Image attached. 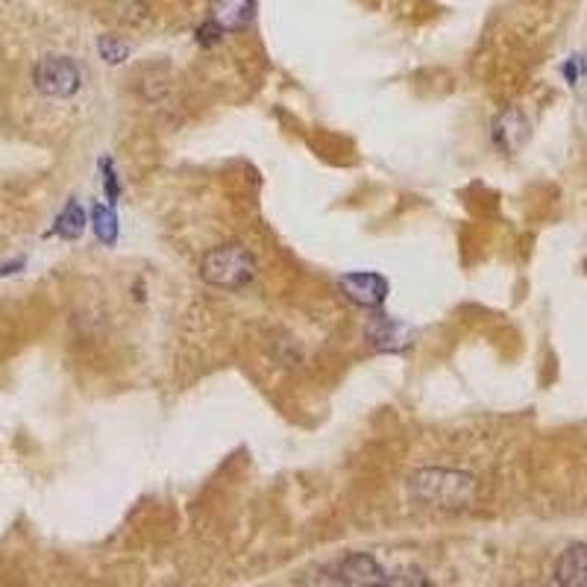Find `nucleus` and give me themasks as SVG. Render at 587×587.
I'll list each match as a JSON object with an SVG mask.
<instances>
[{
    "label": "nucleus",
    "mask_w": 587,
    "mask_h": 587,
    "mask_svg": "<svg viewBox=\"0 0 587 587\" xmlns=\"http://www.w3.org/2000/svg\"><path fill=\"white\" fill-rule=\"evenodd\" d=\"M103 188H106V197H109V200L115 203V200H118V180H115V174H112V162H109V171H106Z\"/></svg>",
    "instance_id": "obj_13"
},
{
    "label": "nucleus",
    "mask_w": 587,
    "mask_h": 587,
    "mask_svg": "<svg viewBox=\"0 0 587 587\" xmlns=\"http://www.w3.org/2000/svg\"><path fill=\"white\" fill-rule=\"evenodd\" d=\"M56 235L59 238H65V241H77L83 232H86V209L77 203V200H71L65 209H62V215L56 218Z\"/></svg>",
    "instance_id": "obj_10"
},
{
    "label": "nucleus",
    "mask_w": 587,
    "mask_h": 587,
    "mask_svg": "<svg viewBox=\"0 0 587 587\" xmlns=\"http://www.w3.org/2000/svg\"><path fill=\"white\" fill-rule=\"evenodd\" d=\"M33 83L45 97H71L83 86V74L74 59L68 56H45L33 68Z\"/></svg>",
    "instance_id": "obj_3"
},
{
    "label": "nucleus",
    "mask_w": 587,
    "mask_h": 587,
    "mask_svg": "<svg viewBox=\"0 0 587 587\" xmlns=\"http://www.w3.org/2000/svg\"><path fill=\"white\" fill-rule=\"evenodd\" d=\"M526 136H529V124L523 121V115H520V112H508V115H502V118L497 121V127H494V138H497L505 150H517V147L526 141Z\"/></svg>",
    "instance_id": "obj_9"
},
{
    "label": "nucleus",
    "mask_w": 587,
    "mask_h": 587,
    "mask_svg": "<svg viewBox=\"0 0 587 587\" xmlns=\"http://www.w3.org/2000/svg\"><path fill=\"white\" fill-rule=\"evenodd\" d=\"M344 294L364 309H376L388 297V279L379 273H350L341 279Z\"/></svg>",
    "instance_id": "obj_5"
},
{
    "label": "nucleus",
    "mask_w": 587,
    "mask_h": 587,
    "mask_svg": "<svg viewBox=\"0 0 587 587\" xmlns=\"http://www.w3.org/2000/svg\"><path fill=\"white\" fill-rule=\"evenodd\" d=\"M411 494L432 508H467L476 499V479L458 470H417Z\"/></svg>",
    "instance_id": "obj_1"
},
{
    "label": "nucleus",
    "mask_w": 587,
    "mask_h": 587,
    "mask_svg": "<svg viewBox=\"0 0 587 587\" xmlns=\"http://www.w3.org/2000/svg\"><path fill=\"white\" fill-rule=\"evenodd\" d=\"M338 585H382L391 582V576L367 555H350L335 567V579Z\"/></svg>",
    "instance_id": "obj_6"
},
{
    "label": "nucleus",
    "mask_w": 587,
    "mask_h": 587,
    "mask_svg": "<svg viewBox=\"0 0 587 587\" xmlns=\"http://www.w3.org/2000/svg\"><path fill=\"white\" fill-rule=\"evenodd\" d=\"M411 338H414L411 326H406L403 320H394V317L388 315L373 317L370 326H367V341L379 353H403L408 344H411Z\"/></svg>",
    "instance_id": "obj_4"
},
{
    "label": "nucleus",
    "mask_w": 587,
    "mask_h": 587,
    "mask_svg": "<svg viewBox=\"0 0 587 587\" xmlns=\"http://www.w3.org/2000/svg\"><path fill=\"white\" fill-rule=\"evenodd\" d=\"M558 585H587V543L570 546L555 564Z\"/></svg>",
    "instance_id": "obj_8"
},
{
    "label": "nucleus",
    "mask_w": 587,
    "mask_h": 587,
    "mask_svg": "<svg viewBox=\"0 0 587 587\" xmlns=\"http://www.w3.org/2000/svg\"><path fill=\"white\" fill-rule=\"evenodd\" d=\"M127 53H130V47L124 45V42H118V39H112V36L100 39V56H103L106 62L118 65V62H124V59H127Z\"/></svg>",
    "instance_id": "obj_12"
},
{
    "label": "nucleus",
    "mask_w": 587,
    "mask_h": 587,
    "mask_svg": "<svg viewBox=\"0 0 587 587\" xmlns=\"http://www.w3.org/2000/svg\"><path fill=\"white\" fill-rule=\"evenodd\" d=\"M256 0H212V24H218L221 33L244 30L253 21Z\"/></svg>",
    "instance_id": "obj_7"
},
{
    "label": "nucleus",
    "mask_w": 587,
    "mask_h": 587,
    "mask_svg": "<svg viewBox=\"0 0 587 587\" xmlns=\"http://www.w3.org/2000/svg\"><path fill=\"white\" fill-rule=\"evenodd\" d=\"M200 276L215 288L238 291L256 276V259L241 244H221V247H215L203 256Z\"/></svg>",
    "instance_id": "obj_2"
},
{
    "label": "nucleus",
    "mask_w": 587,
    "mask_h": 587,
    "mask_svg": "<svg viewBox=\"0 0 587 587\" xmlns=\"http://www.w3.org/2000/svg\"><path fill=\"white\" fill-rule=\"evenodd\" d=\"M94 232L103 244H115L118 238V218L106 206H94Z\"/></svg>",
    "instance_id": "obj_11"
}]
</instances>
